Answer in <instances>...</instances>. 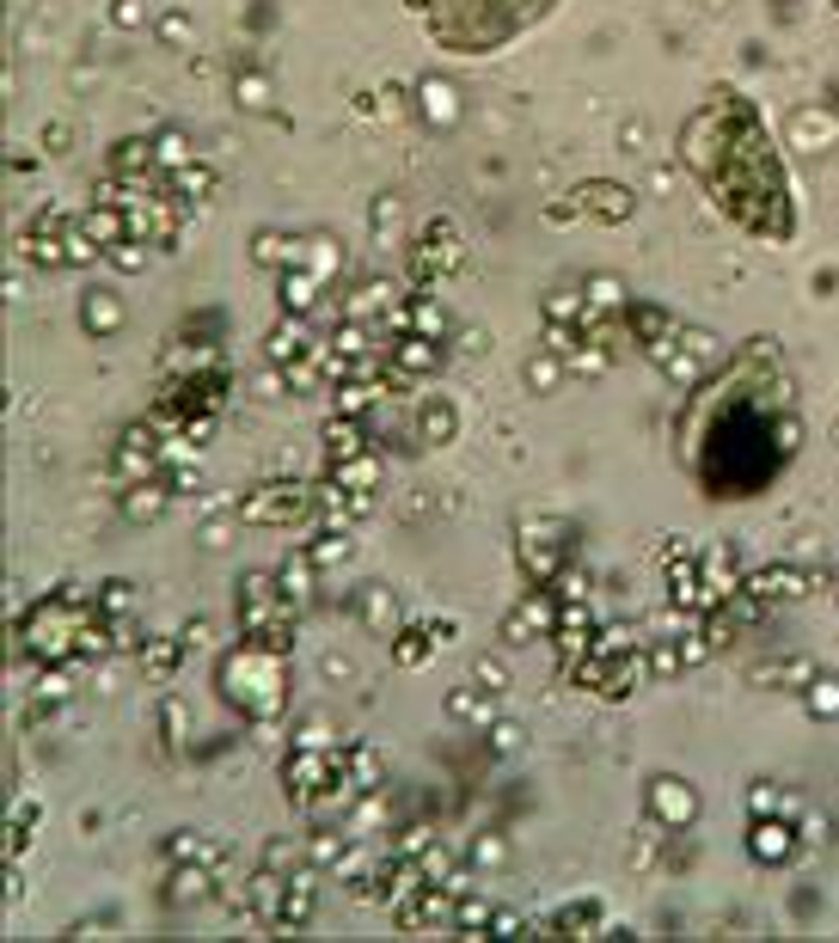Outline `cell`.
<instances>
[{
	"instance_id": "6da1fadb",
	"label": "cell",
	"mask_w": 839,
	"mask_h": 943,
	"mask_svg": "<svg viewBox=\"0 0 839 943\" xmlns=\"http://www.w3.org/2000/svg\"><path fill=\"white\" fill-rule=\"evenodd\" d=\"M221 699H227L239 717H252L258 729H264V723H276V717H282V705H288L282 650H264V643L239 637L233 650L221 656Z\"/></svg>"
},
{
	"instance_id": "4dcf8cb0",
	"label": "cell",
	"mask_w": 839,
	"mask_h": 943,
	"mask_svg": "<svg viewBox=\"0 0 839 943\" xmlns=\"http://www.w3.org/2000/svg\"><path fill=\"white\" fill-rule=\"evenodd\" d=\"M117 25H141V0H117Z\"/></svg>"
},
{
	"instance_id": "ffe728a7",
	"label": "cell",
	"mask_w": 839,
	"mask_h": 943,
	"mask_svg": "<svg viewBox=\"0 0 839 943\" xmlns=\"http://www.w3.org/2000/svg\"><path fill=\"white\" fill-rule=\"evenodd\" d=\"M307 852H313V864H325V870H337V858H343V852H350V833H319V839H313V846H307Z\"/></svg>"
},
{
	"instance_id": "603a6c76",
	"label": "cell",
	"mask_w": 839,
	"mask_h": 943,
	"mask_svg": "<svg viewBox=\"0 0 839 943\" xmlns=\"http://www.w3.org/2000/svg\"><path fill=\"white\" fill-rule=\"evenodd\" d=\"M423 429H429V441H448V435H454V411L429 399V411H423Z\"/></svg>"
},
{
	"instance_id": "2e32d148",
	"label": "cell",
	"mask_w": 839,
	"mask_h": 943,
	"mask_svg": "<svg viewBox=\"0 0 839 943\" xmlns=\"http://www.w3.org/2000/svg\"><path fill=\"white\" fill-rule=\"evenodd\" d=\"M209 190H215V172H209V166H196V160H190V166L172 172V196H184V203H203Z\"/></svg>"
},
{
	"instance_id": "7c38bea8",
	"label": "cell",
	"mask_w": 839,
	"mask_h": 943,
	"mask_svg": "<svg viewBox=\"0 0 839 943\" xmlns=\"http://www.w3.org/2000/svg\"><path fill=\"white\" fill-rule=\"evenodd\" d=\"M546 619H552V601H546V594H533V601H527L521 613H509V619H503V643H527V637H533L539 625H546Z\"/></svg>"
},
{
	"instance_id": "30bf717a",
	"label": "cell",
	"mask_w": 839,
	"mask_h": 943,
	"mask_svg": "<svg viewBox=\"0 0 839 943\" xmlns=\"http://www.w3.org/2000/svg\"><path fill=\"white\" fill-rule=\"evenodd\" d=\"M313 552H294V558H282V570H276V582H282V594L294 607H307V594H313Z\"/></svg>"
},
{
	"instance_id": "52a82bcc",
	"label": "cell",
	"mask_w": 839,
	"mask_h": 943,
	"mask_svg": "<svg viewBox=\"0 0 839 943\" xmlns=\"http://www.w3.org/2000/svg\"><path fill=\"white\" fill-rule=\"evenodd\" d=\"M184 650H190V643H178V637H166V631H147V637H141V668L154 674V680H172L178 662H184Z\"/></svg>"
},
{
	"instance_id": "1f68e13d",
	"label": "cell",
	"mask_w": 839,
	"mask_h": 943,
	"mask_svg": "<svg viewBox=\"0 0 839 943\" xmlns=\"http://www.w3.org/2000/svg\"><path fill=\"white\" fill-rule=\"evenodd\" d=\"M503 858V839H478V864H497Z\"/></svg>"
},
{
	"instance_id": "7a4b0ae2",
	"label": "cell",
	"mask_w": 839,
	"mask_h": 943,
	"mask_svg": "<svg viewBox=\"0 0 839 943\" xmlns=\"http://www.w3.org/2000/svg\"><path fill=\"white\" fill-rule=\"evenodd\" d=\"M294 607L288 594H282V582L270 576V570H252L239 582V637H252V643H264V650H282L288 656V643H294Z\"/></svg>"
},
{
	"instance_id": "d6986e66",
	"label": "cell",
	"mask_w": 839,
	"mask_h": 943,
	"mask_svg": "<svg viewBox=\"0 0 839 943\" xmlns=\"http://www.w3.org/2000/svg\"><path fill=\"white\" fill-rule=\"evenodd\" d=\"M129 607H135V588H129V582H105V594H98V613H105V619L117 625Z\"/></svg>"
},
{
	"instance_id": "5bb4252c",
	"label": "cell",
	"mask_w": 839,
	"mask_h": 943,
	"mask_svg": "<svg viewBox=\"0 0 839 943\" xmlns=\"http://www.w3.org/2000/svg\"><path fill=\"white\" fill-rule=\"evenodd\" d=\"M166 858L172 864H209V870H221V846H209V839H196V833H178L172 846H166Z\"/></svg>"
},
{
	"instance_id": "277c9868",
	"label": "cell",
	"mask_w": 839,
	"mask_h": 943,
	"mask_svg": "<svg viewBox=\"0 0 839 943\" xmlns=\"http://www.w3.org/2000/svg\"><path fill=\"white\" fill-rule=\"evenodd\" d=\"M319 503V484L307 490V484H294V478H276V484H258V490H245V503H239V515L245 521H258V527H294L307 509Z\"/></svg>"
},
{
	"instance_id": "ac0fdd59",
	"label": "cell",
	"mask_w": 839,
	"mask_h": 943,
	"mask_svg": "<svg viewBox=\"0 0 839 943\" xmlns=\"http://www.w3.org/2000/svg\"><path fill=\"white\" fill-rule=\"evenodd\" d=\"M405 325H411L417 337H441V331H448V319H441L435 301H411V307H405Z\"/></svg>"
},
{
	"instance_id": "5b68a950",
	"label": "cell",
	"mask_w": 839,
	"mask_h": 943,
	"mask_svg": "<svg viewBox=\"0 0 839 943\" xmlns=\"http://www.w3.org/2000/svg\"><path fill=\"white\" fill-rule=\"evenodd\" d=\"M435 643H454V625H448V619H441V625H405L399 643H392V656H399V668H423V662L435 656Z\"/></svg>"
},
{
	"instance_id": "9a60e30c",
	"label": "cell",
	"mask_w": 839,
	"mask_h": 943,
	"mask_svg": "<svg viewBox=\"0 0 839 943\" xmlns=\"http://www.w3.org/2000/svg\"><path fill=\"white\" fill-rule=\"evenodd\" d=\"M117 319H123L117 294H105V288L86 294V331H92V337H111V331H117Z\"/></svg>"
},
{
	"instance_id": "7402d4cb",
	"label": "cell",
	"mask_w": 839,
	"mask_h": 943,
	"mask_svg": "<svg viewBox=\"0 0 839 943\" xmlns=\"http://www.w3.org/2000/svg\"><path fill=\"white\" fill-rule=\"evenodd\" d=\"M239 105H245V111H264V105H270V80H264V74H245V80H239Z\"/></svg>"
},
{
	"instance_id": "f546056e",
	"label": "cell",
	"mask_w": 839,
	"mask_h": 943,
	"mask_svg": "<svg viewBox=\"0 0 839 943\" xmlns=\"http://www.w3.org/2000/svg\"><path fill=\"white\" fill-rule=\"evenodd\" d=\"M478 680H484V692H503V662H478Z\"/></svg>"
},
{
	"instance_id": "8992f818",
	"label": "cell",
	"mask_w": 839,
	"mask_h": 943,
	"mask_svg": "<svg viewBox=\"0 0 839 943\" xmlns=\"http://www.w3.org/2000/svg\"><path fill=\"white\" fill-rule=\"evenodd\" d=\"M313 895H319V876H313L307 864H294V870H288V907H282V925H276V931H301V925L313 919Z\"/></svg>"
},
{
	"instance_id": "cb8c5ba5",
	"label": "cell",
	"mask_w": 839,
	"mask_h": 943,
	"mask_svg": "<svg viewBox=\"0 0 839 943\" xmlns=\"http://www.w3.org/2000/svg\"><path fill=\"white\" fill-rule=\"evenodd\" d=\"M423 98H429V117H435V123H448V117H454V92L441 86V80H429V86H423Z\"/></svg>"
},
{
	"instance_id": "44dd1931",
	"label": "cell",
	"mask_w": 839,
	"mask_h": 943,
	"mask_svg": "<svg viewBox=\"0 0 839 943\" xmlns=\"http://www.w3.org/2000/svg\"><path fill=\"white\" fill-rule=\"evenodd\" d=\"M448 711H454V717H472V723H490V699H478V692H466V686L448 699Z\"/></svg>"
},
{
	"instance_id": "d4e9b609",
	"label": "cell",
	"mask_w": 839,
	"mask_h": 943,
	"mask_svg": "<svg viewBox=\"0 0 839 943\" xmlns=\"http://www.w3.org/2000/svg\"><path fill=\"white\" fill-rule=\"evenodd\" d=\"M484 937H533V931H527V919H515L509 907H497V913H490V931H484Z\"/></svg>"
},
{
	"instance_id": "f1b7e54d",
	"label": "cell",
	"mask_w": 839,
	"mask_h": 943,
	"mask_svg": "<svg viewBox=\"0 0 839 943\" xmlns=\"http://www.w3.org/2000/svg\"><path fill=\"white\" fill-rule=\"evenodd\" d=\"M294 748H331V729H325V723H307L301 735H294Z\"/></svg>"
},
{
	"instance_id": "4fadbf2b",
	"label": "cell",
	"mask_w": 839,
	"mask_h": 943,
	"mask_svg": "<svg viewBox=\"0 0 839 943\" xmlns=\"http://www.w3.org/2000/svg\"><path fill=\"white\" fill-rule=\"evenodd\" d=\"M166 503H172V490H160L154 478H147V484H129V490H123V509H129L135 521H154V515L166 509Z\"/></svg>"
},
{
	"instance_id": "ba28073f",
	"label": "cell",
	"mask_w": 839,
	"mask_h": 943,
	"mask_svg": "<svg viewBox=\"0 0 839 943\" xmlns=\"http://www.w3.org/2000/svg\"><path fill=\"white\" fill-rule=\"evenodd\" d=\"M650 809H656L662 821L686 827V821H693V790H686L680 778H656V784H650Z\"/></svg>"
},
{
	"instance_id": "83f0119b",
	"label": "cell",
	"mask_w": 839,
	"mask_h": 943,
	"mask_svg": "<svg viewBox=\"0 0 839 943\" xmlns=\"http://www.w3.org/2000/svg\"><path fill=\"white\" fill-rule=\"evenodd\" d=\"M809 705H821L827 717H839V680H821V692H809Z\"/></svg>"
},
{
	"instance_id": "9c48e42d",
	"label": "cell",
	"mask_w": 839,
	"mask_h": 943,
	"mask_svg": "<svg viewBox=\"0 0 839 943\" xmlns=\"http://www.w3.org/2000/svg\"><path fill=\"white\" fill-rule=\"evenodd\" d=\"M343 772H350V790H380V754L362 748V741H343Z\"/></svg>"
},
{
	"instance_id": "484cf974",
	"label": "cell",
	"mask_w": 839,
	"mask_h": 943,
	"mask_svg": "<svg viewBox=\"0 0 839 943\" xmlns=\"http://www.w3.org/2000/svg\"><path fill=\"white\" fill-rule=\"evenodd\" d=\"M160 723H166V735L178 741V735L190 729V711H184V699H166V705H160Z\"/></svg>"
},
{
	"instance_id": "4316f807",
	"label": "cell",
	"mask_w": 839,
	"mask_h": 943,
	"mask_svg": "<svg viewBox=\"0 0 839 943\" xmlns=\"http://www.w3.org/2000/svg\"><path fill=\"white\" fill-rule=\"evenodd\" d=\"M362 619H368V625H374V619H380V625L392 619V601H386L380 588H374V594H362Z\"/></svg>"
},
{
	"instance_id": "8fae6325",
	"label": "cell",
	"mask_w": 839,
	"mask_h": 943,
	"mask_svg": "<svg viewBox=\"0 0 839 943\" xmlns=\"http://www.w3.org/2000/svg\"><path fill=\"white\" fill-rule=\"evenodd\" d=\"M748 852H754V858H766V864H784V858H791V827H778V821H754Z\"/></svg>"
},
{
	"instance_id": "e0dca14e",
	"label": "cell",
	"mask_w": 839,
	"mask_h": 943,
	"mask_svg": "<svg viewBox=\"0 0 839 943\" xmlns=\"http://www.w3.org/2000/svg\"><path fill=\"white\" fill-rule=\"evenodd\" d=\"M307 552H313V564H319V570H331V564L350 558V539H343V527H331V533H319V539L307 545Z\"/></svg>"
},
{
	"instance_id": "3957f363",
	"label": "cell",
	"mask_w": 839,
	"mask_h": 943,
	"mask_svg": "<svg viewBox=\"0 0 839 943\" xmlns=\"http://www.w3.org/2000/svg\"><path fill=\"white\" fill-rule=\"evenodd\" d=\"M282 784H288V797L301 803V809H313V803H325V797H350L343 748H294V754L282 760Z\"/></svg>"
}]
</instances>
